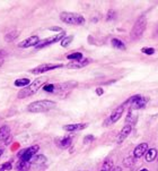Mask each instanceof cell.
<instances>
[{
  "label": "cell",
  "instance_id": "cell-1",
  "mask_svg": "<svg viewBox=\"0 0 158 171\" xmlns=\"http://www.w3.org/2000/svg\"><path fill=\"white\" fill-rule=\"evenodd\" d=\"M56 107V102H53L51 100H40L35 102L31 103L27 107V110L33 113H39V112H46L53 109Z\"/></svg>",
  "mask_w": 158,
  "mask_h": 171
},
{
  "label": "cell",
  "instance_id": "cell-2",
  "mask_svg": "<svg viewBox=\"0 0 158 171\" xmlns=\"http://www.w3.org/2000/svg\"><path fill=\"white\" fill-rule=\"evenodd\" d=\"M43 82H44V78L35 79L33 83H31L30 85L26 86V87H24L23 90H20L19 92H18V99H24V98L33 95L34 93H36L37 90L42 86Z\"/></svg>",
  "mask_w": 158,
  "mask_h": 171
},
{
  "label": "cell",
  "instance_id": "cell-3",
  "mask_svg": "<svg viewBox=\"0 0 158 171\" xmlns=\"http://www.w3.org/2000/svg\"><path fill=\"white\" fill-rule=\"evenodd\" d=\"M60 20H62L63 23L70 24V25H82L85 23V18L80 15V14L76 13H61L60 14Z\"/></svg>",
  "mask_w": 158,
  "mask_h": 171
},
{
  "label": "cell",
  "instance_id": "cell-4",
  "mask_svg": "<svg viewBox=\"0 0 158 171\" xmlns=\"http://www.w3.org/2000/svg\"><path fill=\"white\" fill-rule=\"evenodd\" d=\"M147 27V18L145 16H140L135 22V26L131 31V37L133 40H138L140 39L146 31Z\"/></svg>",
  "mask_w": 158,
  "mask_h": 171
},
{
  "label": "cell",
  "instance_id": "cell-5",
  "mask_svg": "<svg viewBox=\"0 0 158 171\" xmlns=\"http://www.w3.org/2000/svg\"><path fill=\"white\" fill-rule=\"evenodd\" d=\"M62 65L61 64H43V65H40V66L35 67L31 70V72H33L35 75H40V74H43V72H50V70H53V69H56V68H61Z\"/></svg>",
  "mask_w": 158,
  "mask_h": 171
},
{
  "label": "cell",
  "instance_id": "cell-6",
  "mask_svg": "<svg viewBox=\"0 0 158 171\" xmlns=\"http://www.w3.org/2000/svg\"><path fill=\"white\" fill-rule=\"evenodd\" d=\"M63 37H64V33H63V32H61L60 34L52 36V37H48V39L41 40V41H40V43L37 44L36 46H35V48H36L37 50H39V49H43V48H45V46H50V44H53V43L58 42V41H61Z\"/></svg>",
  "mask_w": 158,
  "mask_h": 171
},
{
  "label": "cell",
  "instance_id": "cell-7",
  "mask_svg": "<svg viewBox=\"0 0 158 171\" xmlns=\"http://www.w3.org/2000/svg\"><path fill=\"white\" fill-rule=\"evenodd\" d=\"M39 145H34V146H31V147L26 148V150H24L19 153V158L20 160L19 161L22 162H28L31 159L33 158L34 154L39 151Z\"/></svg>",
  "mask_w": 158,
  "mask_h": 171
},
{
  "label": "cell",
  "instance_id": "cell-8",
  "mask_svg": "<svg viewBox=\"0 0 158 171\" xmlns=\"http://www.w3.org/2000/svg\"><path fill=\"white\" fill-rule=\"evenodd\" d=\"M40 43V39L37 36H30V37H27L26 40H24L22 42L18 43V46L19 48H31V46H36L37 44Z\"/></svg>",
  "mask_w": 158,
  "mask_h": 171
},
{
  "label": "cell",
  "instance_id": "cell-9",
  "mask_svg": "<svg viewBox=\"0 0 158 171\" xmlns=\"http://www.w3.org/2000/svg\"><path fill=\"white\" fill-rule=\"evenodd\" d=\"M123 110H124V105H121V107H118V109H115L114 111L112 112V115L111 117L109 118V124H113V122H116L118 119L121 118L122 115H123Z\"/></svg>",
  "mask_w": 158,
  "mask_h": 171
},
{
  "label": "cell",
  "instance_id": "cell-10",
  "mask_svg": "<svg viewBox=\"0 0 158 171\" xmlns=\"http://www.w3.org/2000/svg\"><path fill=\"white\" fill-rule=\"evenodd\" d=\"M147 151H148V144H147V143H141V144H139L138 146L135 148L133 155H135V158H141L142 155L145 154Z\"/></svg>",
  "mask_w": 158,
  "mask_h": 171
},
{
  "label": "cell",
  "instance_id": "cell-11",
  "mask_svg": "<svg viewBox=\"0 0 158 171\" xmlns=\"http://www.w3.org/2000/svg\"><path fill=\"white\" fill-rule=\"evenodd\" d=\"M87 127V124H71V125H66L63 126V129L67 132H78V130H82Z\"/></svg>",
  "mask_w": 158,
  "mask_h": 171
},
{
  "label": "cell",
  "instance_id": "cell-12",
  "mask_svg": "<svg viewBox=\"0 0 158 171\" xmlns=\"http://www.w3.org/2000/svg\"><path fill=\"white\" fill-rule=\"evenodd\" d=\"M131 130H132V127L130 125H127V126H124L123 128H122V130L120 132V134H118V143L120 144V143H122V142L124 141L125 138L128 137V135L131 133Z\"/></svg>",
  "mask_w": 158,
  "mask_h": 171
},
{
  "label": "cell",
  "instance_id": "cell-13",
  "mask_svg": "<svg viewBox=\"0 0 158 171\" xmlns=\"http://www.w3.org/2000/svg\"><path fill=\"white\" fill-rule=\"evenodd\" d=\"M148 98H145V96H139L138 99L135 100V102H132V109H141L146 105V103L148 102Z\"/></svg>",
  "mask_w": 158,
  "mask_h": 171
},
{
  "label": "cell",
  "instance_id": "cell-14",
  "mask_svg": "<svg viewBox=\"0 0 158 171\" xmlns=\"http://www.w3.org/2000/svg\"><path fill=\"white\" fill-rule=\"evenodd\" d=\"M156 158H157V150H156V148H150V150L147 151V154H146V161L152 162Z\"/></svg>",
  "mask_w": 158,
  "mask_h": 171
},
{
  "label": "cell",
  "instance_id": "cell-15",
  "mask_svg": "<svg viewBox=\"0 0 158 171\" xmlns=\"http://www.w3.org/2000/svg\"><path fill=\"white\" fill-rule=\"evenodd\" d=\"M88 63H89V60H87V59L80 60V61H73V63L69 64L67 67H68V68H81V67H84Z\"/></svg>",
  "mask_w": 158,
  "mask_h": 171
},
{
  "label": "cell",
  "instance_id": "cell-16",
  "mask_svg": "<svg viewBox=\"0 0 158 171\" xmlns=\"http://www.w3.org/2000/svg\"><path fill=\"white\" fill-rule=\"evenodd\" d=\"M31 84V81L28 78H19V79H16L14 85L15 86H18V87H26Z\"/></svg>",
  "mask_w": 158,
  "mask_h": 171
},
{
  "label": "cell",
  "instance_id": "cell-17",
  "mask_svg": "<svg viewBox=\"0 0 158 171\" xmlns=\"http://www.w3.org/2000/svg\"><path fill=\"white\" fill-rule=\"evenodd\" d=\"M111 43H112V46H114V48H116V49H120V50L125 49V44L122 42L120 39H112Z\"/></svg>",
  "mask_w": 158,
  "mask_h": 171
},
{
  "label": "cell",
  "instance_id": "cell-18",
  "mask_svg": "<svg viewBox=\"0 0 158 171\" xmlns=\"http://www.w3.org/2000/svg\"><path fill=\"white\" fill-rule=\"evenodd\" d=\"M18 35H19V32H17V31H11V32H9L8 34H6V36H5V40H6V41H8V42H11V41L16 39Z\"/></svg>",
  "mask_w": 158,
  "mask_h": 171
},
{
  "label": "cell",
  "instance_id": "cell-19",
  "mask_svg": "<svg viewBox=\"0 0 158 171\" xmlns=\"http://www.w3.org/2000/svg\"><path fill=\"white\" fill-rule=\"evenodd\" d=\"M67 58L70 60H73V61H80V60H82V53L73 52V53H71V55H68Z\"/></svg>",
  "mask_w": 158,
  "mask_h": 171
},
{
  "label": "cell",
  "instance_id": "cell-20",
  "mask_svg": "<svg viewBox=\"0 0 158 171\" xmlns=\"http://www.w3.org/2000/svg\"><path fill=\"white\" fill-rule=\"evenodd\" d=\"M73 36L70 35V36H64L62 40H61V46H63V48H67V46H69L70 43L73 42Z\"/></svg>",
  "mask_w": 158,
  "mask_h": 171
},
{
  "label": "cell",
  "instance_id": "cell-21",
  "mask_svg": "<svg viewBox=\"0 0 158 171\" xmlns=\"http://www.w3.org/2000/svg\"><path fill=\"white\" fill-rule=\"evenodd\" d=\"M70 144H71V137H63L59 142V145L61 147H68Z\"/></svg>",
  "mask_w": 158,
  "mask_h": 171
},
{
  "label": "cell",
  "instance_id": "cell-22",
  "mask_svg": "<svg viewBox=\"0 0 158 171\" xmlns=\"http://www.w3.org/2000/svg\"><path fill=\"white\" fill-rule=\"evenodd\" d=\"M112 168H113V161L111 159H106L105 161H104V163H103V170L109 171L110 169Z\"/></svg>",
  "mask_w": 158,
  "mask_h": 171
},
{
  "label": "cell",
  "instance_id": "cell-23",
  "mask_svg": "<svg viewBox=\"0 0 158 171\" xmlns=\"http://www.w3.org/2000/svg\"><path fill=\"white\" fill-rule=\"evenodd\" d=\"M141 51L145 53V55H148V56L155 53V49H154V48H142Z\"/></svg>",
  "mask_w": 158,
  "mask_h": 171
},
{
  "label": "cell",
  "instance_id": "cell-24",
  "mask_svg": "<svg viewBox=\"0 0 158 171\" xmlns=\"http://www.w3.org/2000/svg\"><path fill=\"white\" fill-rule=\"evenodd\" d=\"M11 169V163L10 162H6V163H2L0 165V171H5V170H10Z\"/></svg>",
  "mask_w": 158,
  "mask_h": 171
},
{
  "label": "cell",
  "instance_id": "cell-25",
  "mask_svg": "<svg viewBox=\"0 0 158 171\" xmlns=\"http://www.w3.org/2000/svg\"><path fill=\"white\" fill-rule=\"evenodd\" d=\"M43 90L45 92H54V85L53 84H46L43 86Z\"/></svg>",
  "mask_w": 158,
  "mask_h": 171
},
{
  "label": "cell",
  "instance_id": "cell-26",
  "mask_svg": "<svg viewBox=\"0 0 158 171\" xmlns=\"http://www.w3.org/2000/svg\"><path fill=\"white\" fill-rule=\"evenodd\" d=\"M114 16H115V14H114L112 10H111V11H109V15H107V18H106V20H111L112 18H114Z\"/></svg>",
  "mask_w": 158,
  "mask_h": 171
},
{
  "label": "cell",
  "instance_id": "cell-27",
  "mask_svg": "<svg viewBox=\"0 0 158 171\" xmlns=\"http://www.w3.org/2000/svg\"><path fill=\"white\" fill-rule=\"evenodd\" d=\"M93 139H94V136H92V135H89V136H86L85 137V143H87V142H92Z\"/></svg>",
  "mask_w": 158,
  "mask_h": 171
},
{
  "label": "cell",
  "instance_id": "cell-28",
  "mask_svg": "<svg viewBox=\"0 0 158 171\" xmlns=\"http://www.w3.org/2000/svg\"><path fill=\"white\" fill-rule=\"evenodd\" d=\"M103 93H104V91H103V89H101V87H98V89H96V94H97V95H102Z\"/></svg>",
  "mask_w": 158,
  "mask_h": 171
},
{
  "label": "cell",
  "instance_id": "cell-29",
  "mask_svg": "<svg viewBox=\"0 0 158 171\" xmlns=\"http://www.w3.org/2000/svg\"><path fill=\"white\" fill-rule=\"evenodd\" d=\"M112 171H122V169H121V167H114Z\"/></svg>",
  "mask_w": 158,
  "mask_h": 171
},
{
  "label": "cell",
  "instance_id": "cell-30",
  "mask_svg": "<svg viewBox=\"0 0 158 171\" xmlns=\"http://www.w3.org/2000/svg\"><path fill=\"white\" fill-rule=\"evenodd\" d=\"M50 30H54V31H56V32H60V31H62L61 28H59V27H51Z\"/></svg>",
  "mask_w": 158,
  "mask_h": 171
},
{
  "label": "cell",
  "instance_id": "cell-31",
  "mask_svg": "<svg viewBox=\"0 0 158 171\" xmlns=\"http://www.w3.org/2000/svg\"><path fill=\"white\" fill-rule=\"evenodd\" d=\"M3 61H5V60H3L2 58H0V67H1V66L3 65Z\"/></svg>",
  "mask_w": 158,
  "mask_h": 171
},
{
  "label": "cell",
  "instance_id": "cell-32",
  "mask_svg": "<svg viewBox=\"0 0 158 171\" xmlns=\"http://www.w3.org/2000/svg\"><path fill=\"white\" fill-rule=\"evenodd\" d=\"M2 153H3V148L0 147V156H1V154H2Z\"/></svg>",
  "mask_w": 158,
  "mask_h": 171
},
{
  "label": "cell",
  "instance_id": "cell-33",
  "mask_svg": "<svg viewBox=\"0 0 158 171\" xmlns=\"http://www.w3.org/2000/svg\"><path fill=\"white\" fill-rule=\"evenodd\" d=\"M156 33H157V34H158V26H157V27H156Z\"/></svg>",
  "mask_w": 158,
  "mask_h": 171
},
{
  "label": "cell",
  "instance_id": "cell-34",
  "mask_svg": "<svg viewBox=\"0 0 158 171\" xmlns=\"http://www.w3.org/2000/svg\"><path fill=\"white\" fill-rule=\"evenodd\" d=\"M140 171H148V170H147V169H141Z\"/></svg>",
  "mask_w": 158,
  "mask_h": 171
},
{
  "label": "cell",
  "instance_id": "cell-35",
  "mask_svg": "<svg viewBox=\"0 0 158 171\" xmlns=\"http://www.w3.org/2000/svg\"><path fill=\"white\" fill-rule=\"evenodd\" d=\"M102 171H105V170H102Z\"/></svg>",
  "mask_w": 158,
  "mask_h": 171
}]
</instances>
